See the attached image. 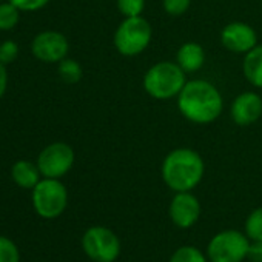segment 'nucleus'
<instances>
[{
    "label": "nucleus",
    "mask_w": 262,
    "mask_h": 262,
    "mask_svg": "<svg viewBox=\"0 0 262 262\" xmlns=\"http://www.w3.org/2000/svg\"><path fill=\"white\" fill-rule=\"evenodd\" d=\"M178 110L188 122L207 125L219 119L224 111V99L221 91L208 80H187L178 94Z\"/></svg>",
    "instance_id": "nucleus-1"
},
{
    "label": "nucleus",
    "mask_w": 262,
    "mask_h": 262,
    "mask_svg": "<svg viewBox=\"0 0 262 262\" xmlns=\"http://www.w3.org/2000/svg\"><path fill=\"white\" fill-rule=\"evenodd\" d=\"M205 173V164L202 156L193 148H174L162 161L161 174L165 185L176 191L194 190Z\"/></svg>",
    "instance_id": "nucleus-2"
},
{
    "label": "nucleus",
    "mask_w": 262,
    "mask_h": 262,
    "mask_svg": "<svg viewBox=\"0 0 262 262\" xmlns=\"http://www.w3.org/2000/svg\"><path fill=\"white\" fill-rule=\"evenodd\" d=\"M187 73L171 60L158 62L150 67L142 79L145 93L156 100H168L178 97L187 83Z\"/></svg>",
    "instance_id": "nucleus-3"
},
{
    "label": "nucleus",
    "mask_w": 262,
    "mask_h": 262,
    "mask_svg": "<svg viewBox=\"0 0 262 262\" xmlns=\"http://www.w3.org/2000/svg\"><path fill=\"white\" fill-rule=\"evenodd\" d=\"M151 39L153 28L145 17H123L114 31L113 43L119 54L125 57H135L142 54L150 47Z\"/></svg>",
    "instance_id": "nucleus-4"
},
{
    "label": "nucleus",
    "mask_w": 262,
    "mask_h": 262,
    "mask_svg": "<svg viewBox=\"0 0 262 262\" xmlns=\"http://www.w3.org/2000/svg\"><path fill=\"white\" fill-rule=\"evenodd\" d=\"M68 202V193L65 185L51 178L39 181L33 188V204L36 211L45 219H54L63 213Z\"/></svg>",
    "instance_id": "nucleus-5"
},
{
    "label": "nucleus",
    "mask_w": 262,
    "mask_h": 262,
    "mask_svg": "<svg viewBox=\"0 0 262 262\" xmlns=\"http://www.w3.org/2000/svg\"><path fill=\"white\" fill-rule=\"evenodd\" d=\"M248 237L236 230L217 233L207 247V254L211 262H242L248 251Z\"/></svg>",
    "instance_id": "nucleus-6"
},
{
    "label": "nucleus",
    "mask_w": 262,
    "mask_h": 262,
    "mask_svg": "<svg viewBox=\"0 0 262 262\" xmlns=\"http://www.w3.org/2000/svg\"><path fill=\"white\" fill-rule=\"evenodd\" d=\"M83 251L94 262H114L120 254L119 237L106 227H91L82 237Z\"/></svg>",
    "instance_id": "nucleus-7"
},
{
    "label": "nucleus",
    "mask_w": 262,
    "mask_h": 262,
    "mask_svg": "<svg viewBox=\"0 0 262 262\" xmlns=\"http://www.w3.org/2000/svg\"><path fill=\"white\" fill-rule=\"evenodd\" d=\"M74 164V151L65 142H54L45 147L37 159L40 174L51 179L65 176Z\"/></svg>",
    "instance_id": "nucleus-8"
},
{
    "label": "nucleus",
    "mask_w": 262,
    "mask_h": 262,
    "mask_svg": "<svg viewBox=\"0 0 262 262\" xmlns=\"http://www.w3.org/2000/svg\"><path fill=\"white\" fill-rule=\"evenodd\" d=\"M221 43L230 53L247 54L257 45V33L245 22H230L221 31Z\"/></svg>",
    "instance_id": "nucleus-9"
},
{
    "label": "nucleus",
    "mask_w": 262,
    "mask_h": 262,
    "mask_svg": "<svg viewBox=\"0 0 262 262\" xmlns=\"http://www.w3.org/2000/svg\"><path fill=\"white\" fill-rule=\"evenodd\" d=\"M31 50H33V54L39 60L54 63V62H60L67 57L70 43L62 33L43 31L36 36V39L33 40Z\"/></svg>",
    "instance_id": "nucleus-10"
},
{
    "label": "nucleus",
    "mask_w": 262,
    "mask_h": 262,
    "mask_svg": "<svg viewBox=\"0 0 262 262\" xmlns=\"http://www.w3.org/2000/svg\"><path fill=\"white\" fill-rule=\"evenodd\" d=\"M168 214L171 222L179 228L193 227L201 216V204L199 199L191 191L176 193L170 202Z\"/></svg>",
    "instance_id": "nucleus-11"
},
{
    "label": "nucleus",
    "mask_w": 262,
    "mask_h": 262,
    "mask_svg": "<svg viewBox=\"0 0 262 262\" xmlns=\"http://www.w3.org/2000/svg\"><path fill=\"white\" fill-rule=\"evenodd\" d=\"M262 116V97L254 91H244L234 97L230 106V117L237 126H248Z\"/></svg>",
    "instance_id": "nucleus-12"
},
{
    "label": "nucleus",
    "mask_w": 262,
    "mask_h": 262,
    "mask_svg": "<svg viewBox=\"0 0 262 262\" xmlns=\"http://www.w3.org/2000/svg\"><path fill=\"white\" fill-rule=\"evenodd\" d=\"M176 63L185 73H196L205 63V50L198 42H185L176 53Z\"/></svg>",
    "instance_id": "nucleus-13"
},
{
    "label": "nucleus",
    "mask_w": 262,
    "mask_h": 262,
    "mask_svg": "<svg viewBox=\"0 0 262 262\" xmlns=\"http://www.w3.org/2000/svg\"><path fill=\"white\" fill-rule=\"evenodd\" d=\"M242 74L251 86L262 88V45H256L244 54Z\"/></svg>",
    "instance_id": "nucleus-14"
},
{
    "label": "nucleus",
    "mask_w": 262,
    "mask_h": 262,
    "mask_svg": "<svg viewBox=\"0 0 262 262\" xmlns=\"http://www.w3.org/2000/svg\"><path fill=\"white\" fill-rule=\"evenodd\" d=\"M13 179L22 188H34L39 184V167L33 165L28 161H19L13 167Z\"/></svg>",
    "instance_id": "nucleus-15"
},
{
    "label": "nucleus",
    "mask_w": 262,
    "mask_h": 262,
    "mask_svg": "<svg viewBox=\"0 0 262 262\" xmlns=\"http://www.w3.org/2000/svg\"><path fill=\"white\" fill-rule=\"evenodd\" d=\"M59 76L67 83H77L82 79L83 71H82V67L77 60L63 59L59 62Z\"/></svg>",
    "instance_id": "nucleus-16"
},
{
    "label": "nucleus",
    "mask_w": 262,
    "mask_h": 262,
    "mask_svg": "<svg viewBox=\"0 0 262 262\" xmlns=\"http://www.w3.org/2000/svg\"><path fill=\"white\" fill-rule=\"evenodd\" d=\"M19 8L16 5L10 4H0V30L2 31H8L13 30L20 19L19 14Z\"/></svg>",
    "instance_id": "nucleus-17"
},
{
    "label": "nucleus",
    "mask_w": 262,
    "mask_h": 262,
    "mask_svg": "<svg viewBox=\"0 0 262 262\" xmlns=\"http://www.w3.org/2000/svg\"><path fill=\"white\" fill-rule=\"evenodd\" d=\"M245 234L250 241H262V207L248 214L245 221Z\"/></svg>",
    "instance_id": "nucleus-18"
},
{
    "label": "nucleus",
    "mask_w": 262,
    "mask_h": 262,
    "mask_svg": "<svg viewBox=\"0 0 262 262\" xmlns=\"http://www.w3.org/2000/svg\"><path fill=\"white\" fill-rule=\"evenodd\" d=\"M170 262H207V257L199 248L187 245L178 248L170 257Z\"/></svg>",
    "instance_id": "nucleus-19"
},
{
    "label": "nucleus",
    "mask_w": 262,
    "mask_h": 262,
    "mask_svg": "<svg viewBox=\"0 0 262 262\" xmlns=\"http://www.w3.org/2000/svg\"><path fill=\"white\" fill-rule=\"evenodd\" d=\"M116 5L123 17H138L145 10V0H116Z\"/></svg>",
    "instance_id": "nucleus-20"
},
{
    "label": "nucleus",
    "mask_w": 262,
    "mask_h": 262,
    "mask_svg": "<svg viewBox=\"0 0 262 262\" xmlns=\"http://www.w3.org/2000/svg\"><path fill=\"white\" fill-rule=\"evenodd\" d=\"M191 5V0H162L164 11L171 17H181L184 16Z\"/></svg>",
    "instance_id": "nucleus-21"
},
{
    "label": "nucleus",
    "mask_w": 262,
    "mask_h": 262,
    "mask_svg": "<svg viewBox=\"0 0 262 262\" xmlns=\"http://www.w3.org/2000/svg\"><path fill=\"white\" fill-rule=\"evenodd\" d=\"M0 262H19V250L13 241L0 236Z\"/></svg>",
    "instance_id": "nucleus-22"
},
{
    "label": "nucleus",
    "mask_w": 262,
    "mask_h": 262,
    "mask_svg": "<svg viewBox=\"0 0 262 262\" xmlns=\"http://www.w3.org/2000/svg\"><path fill=\"white\" fill-rule=\"evenodd\" d=\"M19 56V47L13 40H7L4 43H0V63H11L17 59Z\"/></svg>",
    "instance_id": "nucleus-23"
},
{
    "label": "nucleus",
    "mask_w": 262,
    "mask_h": 262,
    "mask_svg": "<svg viewBox=\"0 0 262 262\" xmlns=\"http://www.w3.org/2000/svg\"><path fill=\"white\" fill-rule=\"evenodd\" d=\"M20 11H36L43 8L50 0H10Z\"/></svg>",
    "instance_id": "nucleus-24"
},
{
    "label": "nucleus",
    "mask_w": 262,
    "mask_h": 262,
    "mask_svg": "<svg viewBox=\"0 0 262 262\" xmlns=\"http://www.w3.org/2000/svg\"><path fill=\"white\" fill-rule=\"evenodd\" d=\"M247 257L251 262H262V241H251L250 242Z\"/></svg>",
    "instance_id": "nucleus-25"
},
{
    "label": "nucleus",
    "mask_w": 262,
    "mask_h": 262,
    "mask_svg": "<svg viewBox=\"0 0 262 262\" xmlns=\"http://www.w3.org/2000/svg\"><path fill=\"white\" fill-rule=\"evenodd\" d=\"M7 83H8V74H7L5 65H4V63H0V97H2V96L5 94Z\"/></svg>",
    "instance_id": "nucleus-26"
}]
</instances>
